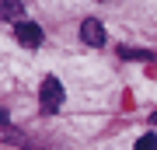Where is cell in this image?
Returning <instances> with one entry per match:
<instances>
[{"mask_svg":"<svg viewBox=\"0 0 157 150\" xmlns=\"http://www.w3.org/2000/svg\"><path fill=\"white\" fill-rule=\"evenodd\" d=\"M39 94H42V108H45V115H56L59 105H63V87H59V80H56V77H45L42 87H39Z\"/></svg>","mask_w":157,"mask_h":150,"instance_id":"cell-1","label":"cell"},{"mask_svg":"<svg viewBox=\"0 0 157 150\" xmlns=\"http://www.w3.org/2000/svg\"><path fill=\"white\" fill-rule=\"evenodd\" d=\"M14 35H17V42L21 45H28V49H35V45H42V28L39 25H32V21H17V28H14Z\"/></svg>","mask_w":157,"mask_h":150,"instance_id":"cell-2","label":"cell"},{"mask_svg":"<svg viewBox=\"0 0 157 150\" xmlns=\"http://www.w3.org/2000/svg\"><path fill=\"white\" fill-rule=\"evenodd\" d=\"M80 39H84L87 45H105V28H101V21H94V17H87L84 25H80Z\"/></svg>","mask_w":157,"mask_h":150,"instance_id":"cell-3","label":"cell"},{"mask_svg":"<svg viewBox=\"0 0 157 150\" xmlns=\"http://www.w3.org/2000/svg\"><path fill=\"white\" fill-rule=\"evenodd\" d=\"M25 14V4H17V0H0V17L4 21H21Z\"/></svg>","mask_w":157,"mask_h":150,"instance_id":"cell-4","label":"cell"},{"mask_svg":"<svg viewBox=\"0 0 157 150\" xmlns=\"http://www.w3.org/2000/svg\"><path fill=\"white\" fill-rule=\"evenodd\" d=\"M119 60H154V52H147V49H129V45H119Z\"/></svg>","mask_w":157,"mask_h":150,"instance_id":"cell-5","label":"cell"},{"mask_svg":"<svg viewBox=\"0 0 157 150\" xmlns=\"http://www.w3.org/2000/svg\"><path fill=\"white\" fill-rule=\"evenodd\" d=\"M136 150H157V136H154V133L140 136V140H136Z\"/></svg>","mask_w":157,"mask_h":150,"instance_id":"cell-6","label":"cell"},{"mask_svg":"<svg viewBox=\"0 0 157 150\" xmlns=\"http://www.w3.org/2000/svg\"><path fill=\"white\" fill-rule=\"evenodd\" d=\"M150 119H154V126H157V112H154V115H150Z\"/></svg>","mask_w":157,"mask_h":150,"instance_id":"cell-7","label":"cell"},{"mask_svg":"<svg viewBox=\"0 0 157 150\" xmlns=\"http://www.w3.org/2000/svg\"><path fill=\"white\" fill-rule=\"evenodd\" d=\"M0 126H4V112H0Z\"/></svg>","mask_w":157,"mask_h":150,"instance_id":"cell-8","label":"cell"}]
</instances>
